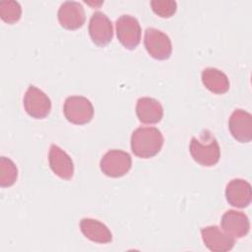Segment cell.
I'll list each match as a JSON object with an SVG mask.
<instances>
[{"mask_svg": "<svg viewBox=\"0 0 252 252\" xmlns=\"http://www.w3.org/2000/svg\"><path fill=\"white\" fill-rule=\"evenodd\" d=\"M222 230L232 238H242L249 232L250 221L248 217L235 210L226 211L220 220Z\"/></svg>", "mask_w": 252, "mask_h": 252, "instance_id": "cell-10", "label": "cell"}, {"mask_svg": "<svg viewBox=\"0 0 252 252\" xmlns=\"http://www.w3.org/2000/svg\"><path fill=\"white\" fill-rule=\"evenodd\" d=\"M57 17L61 27L67 30H77L86 21L84 7L76 1L63 2L58 9Z\"/></svg>", "mask_w": 252, "mask_h": 252, "instance_id": "cell-9", "label": "cell"}, {"mask_svg": "<svg viewBox=\"0 0 252 252\" xmlns=\"http://www.w3.org/2000/svg\"><path fill=\"white\" fill-rule=\"evenodd\" d=\"M82 233L91 241L96 243H109L112 241V233L109 228L97 220L84 218L80 221Z\"/></svg>", "mask_w": 252, "mask_h": 252, "instance_id": "cell-16", "label": "cell"}, {"mask_svg": "<svg viewBox=\"0 0 252 252\" xmlns=\"http://www.w3.org/2000/svg\"><path fill=\"white\" fill-rule=\"evenodd\" d=\"M22 16V8L19 2L13 0H5L0 2V17L7 24H14L20 20Z\"/></svg>", "mask_w": 252, "mask_h": 252, "instance_id": "cell-19", "label": "cell"}, {"mask_svg": "<svg viewBox=\"0 0 252 252\" xmlns=\"http://www.w3.org/2000/svg\"><path fill=\"white\" fill-rule=\"evenodd\" d=\"M151 7L155 14L161 18H170L176 12L177 3L174 0H153Z\"/></svg>", "mask_w": 252, "mask_h": 252, "instance_id": "cell-20", "label": "cell"}, {"mask_svg": "<svg viewBox=\"0 0 252 252\" xmlns=\"http://www.w3.org/2000/svg\"><path fill=\"white\" fill-rule=\"evenodd\" d=\"M144 44L148 53L155 59H168L172 52L171 40L167 34L155 28H148L144 34Z\"/></svg>", "mask_w": 252, "mask_h": 252, "instance_id": "cell-5", "label": "cell"}, {"mask_svg": "<svg viewBox=\"0 0 252 252\" xmlns=\"http://www.w3.org/2000/svg\"><path fill=\"white\" fill-rule=\"evenodd\" d=\"M116 34L120 43L127 49H135L141 41V26L139 21L130 15L120 16L115 23Z\"/></svg>", "mask_w": 252, "mask_h": 252, "instance_id": "cell-6", "label": "cell"}, {"mask_svg": "<svg viewBox=\"0 0 252 252\" xmlns=\"http://www.w3.org/2000/svg\"><path fill=\"white\" fill-rule=\"evenodd\" d=\"M131 156L121 150H109L101 158L99 167L106 176L118 178L124 176L131 169Z\"/></svg>", "mask_w": 252, "mask_h": 252, "instance_id": "cell-4", "label": "cell"}, {"mask_svg": "<svg viewBox=\"0 0 252 252\" xmlns=\"http://www.w3.org/2000/svg\"><path fill=\"white\" fill-rule=\"evenodd\" d=\"M163 145V136L156 127H139L131 136V150L141 158H150L158 155Z\"/></svg>", "mask_w": 252, "mask_h": 252, "instance_id": "cell-1", "label": "cell"}, {"mask_svg": "<svg viewBox=\"0 0 252 252\" xmlns=\"http://www.w3.org/2000/svg\"><path fill=\"white\" fill-rule=\"evenodd\" d=\"M24 107L31 117L43 119L50 113L51 101L40 89L31 85L24 96Z\"/></svg>", "mask_w": 252, "mask_h": 252, "instance_id": "cell-7", "label": "cell"}, {"mask_svg": "<svg viewBox=\"0 0 252 252\" xmlns=\"http://www.w3.org/2000/svg\"><path fill=\"white\" fill-rule=\"evenodd\" d=\"M89 33L94 44L98 46L107 45L113 36L111 21L102 12L94 13L89 24Z\"/></svg>", "mask_w": 252, "mask_h": 252, "instance_id": "cell-8", "label": "cell"}, {"mask_svg": "<svg viewBox=\"0 0 252 252\" xmlns=\"http://www.w3.org/2000/svg\"><path fill=\"white\" fill-rule=\"evenodd\" d=\"M201 235L206 247L213 252L229 251L234 246V238L220 230L217 225L203 227Z\"/></svg>", "mask_w": 252, "mask_h": 252, "instance_id": "cell-12", "label": "cell"}, {"mask_svg": "<svg viewBox=\"0 0 252 252\" xmlns=\"http://www.w3.org/2000/svg\"><path fill=\"white\" fill-rule=\"evenodd\" d=\"M228 128L232 137L240 143H248L252 139V116L243 109H235L228 121Z\"/></svg>", "mask_w": 252, "mask_h": 252, "instance_id": "cell-11", "label": "cell"}, {"mask_svg": "<svg viewBox=\"0 0 252 252\" xmlns=\"http://www.w3.org/2000/svg\"><path fill=\"white\" fill-rule=\"evenodd\" d=\"M18 178V168L10 158H0V186L10 187Z\"/></svg>", "mask_w": 252, "mask_h": 252, "instance_id": "cell-18", "label": "cell"}, {"mask_svg": "<svg viewBox=\"0 0 252 252\" xmlns=\"http://www.w3.org/2000/svg\"><path fill=\"white\" fill-rule=\"evenodd\" d=\"M201 79L203 85L214 94H221L226 93L229 89V81L227 76L217 68H205L202 71Z\"/></svg>", "mask_w": 252, "mask_h": 252, "instance_id": "cell-17", "label": "cell"}, {"mask_svg": "<svg viewBox=\"0 0 252 252\" xmlns=\"http://www.w3.org/2000/svg\"><path fill=\"white\" fill-rule=\"evenodd\" d=\"M225 198L228 204L233 207L246 208L252 199L250 183L240 178L230 180L225 188Z\"/></svg>", "mask_w": 252, "mask_h": 252, "instance_id": "cell-14", "label": "cell"}, {"mask_svg": "<svg viewBox=\"0 0 252 252\" xmlns=\"http://www.w3.org/2000/svg\"><path fill=\"white\" fill-rule=\"evenodd\" d=\"M136 114L138 119L145 124H156L163 116V108L158 100L144 96L137 100Z\"/></svg>", "mask_w": 252, "mask_h": 252, "instance_id": "cell-15", "label": "cell"}, {"mask_svg": "<svg viewBox=\"0 0 252 252\" xmlns=\"http://www.w3.org/2000/svg\"><path fill=\"white\" fill-rule=\"evenodd\" d=\"M63 112L66 119L77 125L89 123L94 116V106L90 99L82 95H72L65 99Z\"/></svg>", "mask_w": 252, "mask_h": 252, "instance_id": "cell-3", "label": "cell"}, {"mask_svg": "<svg viewBox=\"0 0 252 252\" xmlns=\"http://www.w3.org/2000/svg\"><path fill=\"white\" fill-rule=\"evenodd\" d=\"M193 159L203 166H213L217 164L220 158V149L217 139L206 130L197 139L193 137L189 146Z\"/></svg>", "mask_w": 252, "mask_h": 252, "instance_id": "cell-2", "label": "cell"}, {"mask_svg": "<svg viewBox=\"0 0 252 252\" xmlns=\"http://www.w3.org/2000/svg\"><path fill=\"white\" fill-rule=\"evenodd\" d=\"M49 166L54 174L58 177L69 180L74 175V163L70 156L59 148L57 145L52 144L48 154Z\"/></svg>", "mask_w": 252, "mask_h": 252, "instance_id": "cell-13", "label": "cell"}]
</instances>
